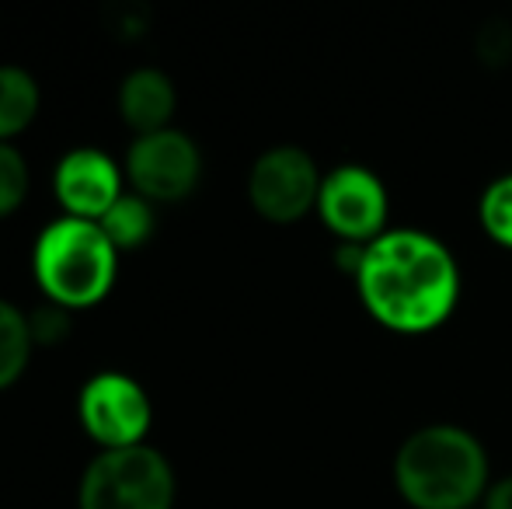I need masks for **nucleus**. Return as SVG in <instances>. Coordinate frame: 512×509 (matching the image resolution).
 <instances>
[{"label": "nucleus", "mask_w": 512, "mask_h": 509, "mask_svg": "<svg viewBox=\"0 0 512 509\" xmlns=\"http://www.w3.org/2000/svg\"><path fill=\"white\" fill-rule=\"evenodd\" d=\"M28 196V161L14 143H0V217L21 210Z\"/></svg>", "instance_id": "2eb2a0df"}, {"label": "nucleus", "mask_w": 512, "mask_h": 509, "mask_svg": "<svg viewBox=\"0 0 512 509\" xmlns=\"http://www.w3.org/2000/svg\"><path fill=\"white\" fill-rule=\"evenodd\" d=\"M175 109H178L175 84H171V77L164 70L140 67L133 74H126V81L119 88V116L136 136L171 129Z\"/></svg>", "instance_id": "9d476101"}, {"label": "nucleus", "mask_w": 512, "mask_h": 509, "mask_svg": "<svg viewBox=\"0 0 512 509\" xmlns=\"http://www.w3.org/2000/svg\"><path fill=\"white\" fill-rule=\"evenodd\" d=\"M42 105V91L35 77L21 67H0V143H11L35 123Z\"/></svg>", "instance_id": "9b49d317"}, {"label": "nucleus", "mask_w": 512, "mask_h": 509, "mask_svg": "<svg viewBox=\"0 0 512 509\" xmlns=\"http://www.w3.org/2000/svg\"><path fill=\"white\" fill-rule=\"evenodd\" d=\"M478 53H481V60L485 63H506L512 60V28H495V25H488V28H481V35H478Z\"/></svg>", "instance_id": "f3484780"}, {"label": "nucleus", "mask_w": 512, "mask_h": 509, "mask_svg": "<svg viewBox=\"0 0 512 509\" xmlns=\"http://www.w3.org/2000/svg\"><path fill=\"white\" fill-rule=\"evenodd\" d=\"M32 328H28V314L14 307L11 300L0 297V391H7L28 367L32 356Z\"/></svg>", "instance_id": "ddd939ff"}, {"label": "nucleus", "mask_w": 512, "mask_h": 509, "mask_svg": "<svg viewBox=\"0 0 512 509\" xmlns=\"http://www.w3.org/2000/svg\"><path fill=\"white\" fill-rule=\"evenodd\" d=\"M53 192L67 217L102 220L122 196V171L105 150L77 147L60 157L53 171Z\"/></svg>", "instance_id": "1a4fd4ad"}, {"label": "nucleus", "mask_w": 512, "mask_h": 509, "mask_svg": "<svg viewBox=\"0 0 512 509\" xmlns=\"http://www.w3.org/2000/svg\"><path fill=\"white\" fill-rule=\"evenodd\" d=\"M317 217L342 245H370L387 234V185L366 164H338L321 182Z\"/></svg>", "instance_id": "39448f33"}, {"label": "nucleus", "mask_w": 512, "mask_h": 509, "mask_svg": "<svg viewBox=\"0 0 512 509\" xmlns=\"http://www.w3.org/2000/svg\"><path fill=\"white\" fill-rule=\"evenodd\" d=\"M352 279L366 311L401 335H425L446 325L460 300V265L453 252L439 238L411 227L363 245Z\"/></svg>", "instance_id": "f257e3e1"}, {"label": "nucleus", "mask_w": 512, "mask_h": 509, "mask_svg": "<svg viewBox=\"0 0 512 509\" xmlns=\"http://www.w3.org/2000/svg\"><path fill=\"white\" fill-rule=\"evenodd\" d=\"M98 227L105 231V238L115 245V252H136L143 248L157 231L154 203H147L136 192H122L119 203L98 220Z\"/></svg>", "instance_id": "f8f14e48"}, {"label": "nucleus", "mask_w": 512, "mask_h": 509, "mask_svg": "<svg viewBox=\"0 0 512 509\" xmlns=\"http://www.w3.org/2000/svg\"><path fill=\"white\" fill-rule=\"evenodd\" d=\"M321 168L304 147H272L251 164L248 199L255 213L269 224H297L321 199Z\"/></svg>", "instance_id": "423d86ee"}, {"label": "nucleus", "mask_w": 512, "mask_h": 509, "mask_svg": "<svg viewBox=\"0 0 512 509\" xmlns=\"http://www.w3.org/2000/svg\"><path fill=\"white\" fill-rule=\"evenodd\" d=\"M77 419L102 450H126L147 440L154 408L140 381L119 370H105L81 387Z\"/></svg>", "instance_id": "0eeeda50"}, {"label": "nucleus", "mask_w": 512, "mask_h": 509, "mask_svg": "<svg viewBox=\"0 0 512 509\" xmlns=\"http://www.w3.org/2000/svg\"><path fill=\"white\" fill-rule=\"evenodd\" d=\"M478 220L495 245L512 252V175H502L481 192Z\"/></svg>", "instance_id": "4468645a"}, {"label": "nucleus", "mask_w": 512, "mask_h": 509, "mask_svg": "<svg viewBox=\"0 0 512 509\" xmlns=\"http://www.w3.org/2000/svg\"><path fill=\"white\" fill-rule=\"evenodd\" d=\"M28 328H32V342L35 346H60L70 335V311L56 304H42L28 314Z\"/></svg>", "instance_id": "dca6fc26"}, {"label": "nucleus", "mask_w": 512, "mask_h": 509, "mask_svg": "<svg viewBox=\"0 0 512 509\" xmlns=\"http://www.w3.org/2000/svg\"><path fill=\"white\" fill-rule=\"evenodd\" d=\"M175 468L161 450L126 447L102 450L84 468L77 506L81 509H171L175 506Z\"/></svg>", "instance_id": "20e7f679"}, {"label": "nucleus", "mask_w": 512, "mask_h": 509, "mask_svg": "<svg viewBox=\"0 0 512 509\" xmlns=\"http://www.w3.org/2000/svg\"><path fill=\"white\" fill-rule=\"evenodd\" d=\"M481 506H485V509H512V475H506V478H499V482L488 485Z\"/></svg>", "instance_id": "a211bd4d"}, {"label": "nucleus", "mask_w": 512, "mask_h": 509, "mask_svg": "<svg viewBox=\"0 0 512 509\" xmlns=\"http://www.w3.org/2000/svg\"><path fill=\"white\" fill-rule=\"evenodd\" d=\"M119 252L95 220L60 217L42 227L32 248V276L49 304L84 311L108 297Z\"/></svg>", "instance_id": "7ed1b4c3"}, {"label": "nucleus", "mask_w": 512, "mask_h": 509, "mask_svg": "<svg viewBox=\"0 0 512 509\" xmlns=\"http://www.w3.org/2000/svg\"><path fill=\"white\" fill-rule=\"evenodd\" d=\"M394 485L411 509H471L492 485L488 450L471 429L432 422L398 447Z\"/></svg>", "instance_id": "f03ea898"}, {"label": "nucleus", "mask_w": 512, "mask_h": 509, "mask_svg": "<svg viewBox=\"0 0 512 509\" xmlns=\"http://www.w3.org/2000/svg\"><path fill=\"white\" fill-rule=\"evenodd\" d=\"M126 178L136 196H143L147 203H182L196 192L203 178V154L196 140L182 129L136 136L126 154Z\"/></svg>", "instance_id": "6e6552de"}]
</instances>
